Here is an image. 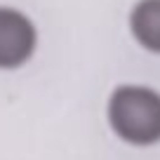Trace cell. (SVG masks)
Masks as SVG:
<instances>
[{
    "instance_id": "3",
    "label": "cell",
    "mask_w": 160,
    "mask_h": 160,
    "mask_svg": "<svg viewBox=\"0 0 160 160\" xmlns=\"http://www.w3.org/2000/svg\"><path fill=\"white\" fill-rule=\"evenodd\" d=\"M130 31L144 50L160 54V0H139L132 7Z\"/></svg>"
},
{
    "instance_id": "1",
    "label": "cell",
    "mask_w": 160,
    "mask_h": 160,
    "mask_svg": "<svg viewBox=\"0 0 160 160\" xmlns=\"http://www.w3.org/2000/svg\"><path fill=\"white\" fill-rule=\"evenodd\" d=\"M111 130L127 144L151 146L160 141V92L146 85H120L108 99Z\"/></svg>"
},
{
    "instance_id": "2",
    "label": "cell",
    "mask_w": 160,
    "mask_h": 160,
    "mask_svg": "<svg viewBox=\"0 0 160 160\" xmlns=\"http://www.w3.org/2000/svg\"><path fill=\"white\" fill-rule=\"evenodd\" d=\"M38 47L35 24L21 10L0 5V68H19Z\"/></svg>"
}]
</instances>
